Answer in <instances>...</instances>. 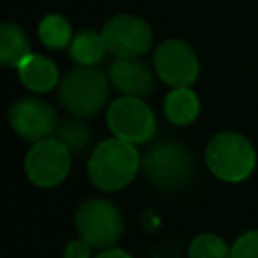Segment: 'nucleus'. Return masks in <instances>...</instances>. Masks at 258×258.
Here are the masks:
<instances>
[{"label":"nucleus","mask_w":258,"mask_h":258,"mask_svg":"<svg viewBox=\"0 0 258 258\" xmlns=\"http://www.w3.org/2000/svg\"><path fill=\"white\" fill-rule=\"evenodd\" d=\"M139 165L141 157L135 149V143L115 135L113 139L101 141L93 149L87 171L93 185L105 191H115L133 181Z\"/></svg>","instance_id":"1"},{"label":"nucleus","mask_w":258,"mask_h":258,"mask_svg":"<svg viewBox=\"0 0 258 258\" xmlns=\"http://www.w3.org/2000/svg\"><path fill=\"white\" fill-rule=\"evenodd\" d=\"M141 165L149 183L163 191L181 189L194 177V157L189 149L177 141H159L151 145Z\"/></svg>","instance_id":"2"},{"label":"nucleus","mask_w":258,"mask_h":258,"mask_svg":"<svg viewBox=\"0 0 258 258\" xmlns=\"http://www.w3.org/2000/svg\"><path fill=\"white\" fill-rule=\"evenodd\" d=\"M206 163L218 179L242 181L256 167V151L244 135L222 131L210 139L206 147Z\"/></svg>","instance_id":"3"},{"label":"nucleus","mask_w":258,"mask_h":258,"mask_svg":"<svg viewBox=\"0 0 258 258\" xmlns=\"http://www.w3.org/2000/svg\"><path fill=\"white\" fill-rule=\"evenodd\" d=\"M109 97V79L93 67H79L64 75L58 85L60 105L75 117H89L97 113Z\"/></svg>","instance_id":"4"},{"label":"nucleus","mask_w":258,"mask_h":258,"mask_svg":"<svg viewBox=\"0 0 258 258\" xmlns=\"http://www.w3.org/2000/svg\"><path fill=\"white\" fill-rule=\"evenodd\" d=\"M75 222L79 236L99 250L111 248L123 234V216L119 208L103 198L83 202L77 210Z\"/></svg>","instance_id":"5"},{"label":"nucleus","mask_w":258,"mask_h":258,"mask_svg":"<svg viewBox=\"0 0 258 258\" xmlns=\"http://www.w3.org/2000/svg\"><path fill=\"white\" fill-rule=\"evenodd\" d=\"M24 169L32 183L40 187H52L69 175L71 149L56 137H44L28 149Z\"/></svg>","instance_id":"6"},{"label":"nucleus","mask_w":258,"mask_h":258,"mask_svg":"<svg viewBox=\"0 0 258 258\" xmlns=\"http://www.w3.org/2000/svg\"><path fill=\"white\" fill-rule=\"evenodd\" d=\"M109 129L131 143H145L155 131V117L141 97L123 95L115 99L107 109Z\"/></svg>","instance_id":"7"},{"label":"nucleus","mask_w":258,"mask_h":258,"mask_svg":"<svg viewBox=\"0 0 258 258\" xmlns=\"http://www.w3.org/2000/svg\"><path fill=\"white\" fill-rule=\"evenodd\" d=\"M107 52L117 58H137L151 46L153 34L149 24L133 14H117L109 18L101 30Z\"/></svg>","instance_id":"8"},{"label":"nucleus","mask_w":258,"mask_h":258,"mask_svg":"<svg viewBox=\"0 0 258 258\" xmlns=\"http://www.w3.org/2000/svg\"><path fill=\"white\" fill-rule=\"evenodd\" d=\"M153 64L157 77L171 85V87H189L198 79V56L194 48L177 38L163 40L155 54H153Z\"/></svg>","instance_id":"9"},{"label":"nucleus","mask_w":258,"mask_h":258,"mask_svg":"<svg viewBox=\"0 0 258 258\" xmlns=\"http://www.w3.org/2000/svg\"><path fill=\"white\" fill-rule=\"evenodd\" d=\"M8 121L14 133L28 141H40L56 129L54 109L38 97L18 99L8 111Z\"/></svg>","instance_id":"10"},{"label":"nucleus","mask_w":258,"mask_h":258,"mask_svg":"<svg viewBox=\"0 0 258 258\" xmlns=\"http://www.w3.org/2000/svg\"><path fill=\"white\" fill-rule=\"evenodd\" d=\"M109 79L117 91L131 97H145L155 87L153 73L139 58H117L109 69Z\"/></svg>","instance_id":"11"},{"label":"nucleus","mask_w":258,"mask_h":258,"mask_svg":"<svg viewBox=\"0 0 258 258\" xmlns=\"http://www.w3.org/2000/svg\"><path fill=\"white\" fill-rule=\"evenodd\" d=\"M16 69H18V77H20L22 85L34 93H46L58 83L56 64L42 54L24 56Z\"/></svg>","instance_id":"12"},{"label":"nucleus","mask_w":258,"mask_h":258,"mask_svg":"<svg viewBox=\"0 0 258 258\" xmlns=\"http://www.w3.org/2000/svg\"><path fill=\"white\" fill-rule=\"evenodd\" d=\"M163 113L175 125H189L200 113V101L191 89L173 87V91L163 101Z\"/></svg>","instance_id":"13"},{"label":"nucleus","mask_w":258,"mask_h":258,"mask_svg":"<svg viewBox=\"0 0 258 258\" xmlns=\"http://www.w3.org/2000/svg\"><path fill=\"white\" fill-rule=\"evenodd\" d=\"M28 54L30 44L24 30L14 22H4L0 26V62L4 67H18Z\"/></svg>","instance_id":"14"},{"label":"nucleus","mask_w":258,"mask_h":258,"mask_svg":"<svg viewBox=\"0 0 258 258\" xmlns=\"http://www.w3.org/2000/svg\"><path fill=\"white\" fill-rule=\"evenodd\" d=\"M71 58L77 62V64H83V67H93L97 64L99 60H103L105 52H107V46H105V40H103V34L101 32H95V30H83L79 32L73 40H71Z\"/></svg>","instance_id":"15"},{"label":"nucleus","mask_w":258,"mask_h":258,"mask_svg":"<svg viewBox=\"0 0 258 258\" xmlns=\"http://www.w3.org/2000/svg\"><path fill=\"white\" fill-rule=\"evenodd\" d=\"M38 36H40V40H42L44 46L54 48V50L64 48L73 40L71 24L60 14H46L40 20V24H38Z\"/></svg>","instance_id":"16"},{"label":"nucleus","mask_w":258,"mask_h":258,"mask_svg":"<svg viewBox=\"0 0 258 258\" xmlns=\"http://www.w3.org/2000/svg\"><path fill=\"white\" fill-rule=\"evenodd\" d=\"M54 137L60 139L71 151H83L91 141V131L85 123L67 119L54 129Z\"/></svg>","instance_id":"17"},{"label":"nucleus","mask_w":258,"mask_h":258,"mask_svg":"<svg viewBox=\"0 0 258 258\" xmlns=\"http://www.w3.org/2000/svg\"><path fill=\"white\" fill-rule=\"evenodd\" d=\"M187 256L189 258H230V248L216 234H200L198 238L191 240Z\"/></svg>","instance_id":"18"},{"label":"nucleus","mask_w":258,"mask_h":258,"mask_svg":"<svg viewBox=\"0 0 258 258\" xmlns=\"http://www.w3.org/2000/svg\"><path fill=\"white\" fill-rule=\"evenodd\" d=\"M230 258H258V230H250L236 238L230 248Z\"/></svg>","instance_id":"19"},{"label":"nucleus","mask_w":258,"mask_h":258,"mask_svg":"<svg viewBox=\"0 0 258 258\" xmlns=\"http://www.w3.org/2000/svg\"><path fill=\"white\" fill-rule=\"evenodd\" d=\"M91 244L85 242L83 238L81 240H73L67 248H64V258H89L91 254Z\"/></svg>","instance_id":"20"},{"label":"nucleus","mask_w":258,"mask_h":258,"mask_svg":"<svg viewBox=\"0 0 258 258\" xmlns=\"http://www.w3.org/2000/svg\"><path fill=\"white\" fill-rule=\"evenodd\" d=\"M97 258H131V256L119 248H105L101 254H97Z\"/></svg>","instance_id":"21"}]
</instances>
